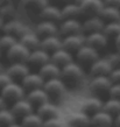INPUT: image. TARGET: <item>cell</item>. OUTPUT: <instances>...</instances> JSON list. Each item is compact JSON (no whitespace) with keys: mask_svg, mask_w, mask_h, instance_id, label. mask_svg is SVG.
I'll list each match as a JSON object with an SVG mask.
<instances>
[{"mask_svg":"<svg viewBox=\"0 0 120 127\" xmlns=\"http://www.w3.org/2000/svg\"><path fill=\"white\" fill-rule=\"evenodd\" d=\"M61 78L64 81L66 86H77L84 81L85 71L78 62L74 61L62 68Z\"/></svg>","mask_w":120,"mask_h":127,"instance_id":"obj_1","label":"cell"},{"mask_svg":"<svg viewBox=\"0 0 120 127\" xmlns=\"http://www.w3.org/2000/svg\"><path fill=\"white\" fill-rule=\"evenodd\" d=\"M43 89H44L46 92L48 93L50 100L60 101V100L64 97V95H65L68 86H66V84L64 83V81L60 77V78H53V79L46 81Z\"/></svg>","mask_w":120,"mask_h":127,"instance_id":"obj_2","label":"cell"},{"mask_svg":"<svg viewBox=\"0 0 120 127\" xmlns=\"http://www.w3.org/2000/svg\"><path fill=\"white\" fill-rule=\"evenodd\" d=\"M0 96L4 98L6 103L14 104L18 100L26 98V90L21 85V83L13 81L0 91Z\"/></svg>","mask_w":120,"mask_h":127,"instance_id":"obj_3","label":"cell"},{"mask_svg":"<svg viewBox=\"0 0 120 127\" xmlns=\"http://www.w3.org/2000/svg\"><path fill=\"white\" fill-rule=\"evenodd\" d=\"M113 83L109 76H96L91 78L89 83V89L93 95L98 97L99 95H104V93L109 95V91Z\"/></svg>","mask_w":120,"mask_h":127,"instance_id":"obj_4","label":"cell"},{"mask_svg":"<svg viewBox=\"0 0 120 127\" xmlns=\"http://www.w3.org/2000/svg\"><path fill=\"white\" fill-rule=\"evenodd\" d=\"M30 50L27 49L21 42L15 43L11 49L6 51V56L11 63H27Z\"/></svg>","mask_w":120,"mask_h":127,"instance_id":"obj_5","label":"cell"},{"mask_svg":"<svg viewBox=\"0 0 120 127\" xmlns=\"http://www.w3.org/2000/svg\"><path fill=\"white\" fill-rule=\"evenodd\" d=\"M30 31L29 28L18 19H13V20H9V21H6L4 25V28H2V33L4 34H8V35H12L14 36L16 39L19 40L21 36L28 33Z\"/></svg>","mask_w":120,"mask_h":127,"instance_id":"obj_6","label":"cell"},{"mask_svg":"<svg viewBox=\"0 0 120 127\" xmlns=\"http://www.w3.org/2000/svg\"><path fill=\"white\" fill-rule=\"evenodd\" d=\"M76 58H77V62L81 65L86 64V65L91 66L98 58L100 57H99V54H98V50L93 49V48H91L88 44H84L76 53Z\"/></svg>","mask_w":120,"mask_h":127,"instance_id":"obj_7","label":"cell"},{"mask_svg":"<svg viewBox=\"0 0 120 127\" xmlns=\"http://www.w3.org/2000/svg\"><path fill=\"white\" fill-rule=\"evenodd\" d=\"M60 34L63 36L83 34V22L78 19H65L58 25Z\"/></svg>","mask_w":120,"mask_h":127,"instance_id":"obj_8","label":"cell"},{"mask_svg":"<svg viewBox=\"0 0 120 127\" xmlns=\"http://www.w3.org/2000/svg\"><path fill=\"white\" fill-rule=\"evenodd\" d=\"M85 44V35L84 34H76V35H68L62 37V46L63 49L68 50L69 53H77L82 47Z\"/></svg>","mask_w":120,"mask_h":127,"instance_id":"obj_9","label":"cell"},{"mask_svg":"<svg viewBox=\"0 0 120 127\" xmlns=\"http://www.w3.org/2000/svg\"><path fill=\"white\" fill-rule=\"evenodd\" d=\"M79 6H81L82 15L86 16V18H91V16L100 15L105 4L104 0H85Z\"/></svg>","mask_w":120,"mask_h":127,"instance_id":"obj_10","label":"cell"},{"mask_svg":"<svg viewBox=\"0 0 120 127\" xmlns=\"http://www.w3.org/2000/svg\"><path fill=\"white\" fill-rule=\"evenodd\" d=\"M39 16L44 21H51V22L58 23V25L63 21L62 9H61V7H58L57 5L48 4L42 9Z\"/></svg>","mask_w":120,"mask_h":127,"instance_id":"obj_11","label":"cell"},{"mask_svg":"<svg viewBox=\"0 0 120 127\" xmlns=\"http://www.w3.org/2000/svg\"><path fill=\"white\" fill-rule=\"evenodd\" d=\"M112 70L113 66L107 58L106 57L98 58L97 61L90 66V75L92 77H96V76H110Z\"/></svg>","mask_w":120,"mask_h":127,"instance_id":"obj_12","label":"cell"},{"mask_svg":"<svg viewBox=\"0 0 120 127\" xmlns=\"http://www.w3.org/2000/svg\"><path fill=\"white\" fill-rule=\"evenodd\" d=\"M11 110L16 118L22 119L23 117L28 116L30 113H34V105L31 104L27 98H23V99L15 101L14 104H12Z\"/></svg>","mask_w":120,"mask_h":127,"instance_id":"obj_13","label":"cell"},{"mask_svg":"<svg viewBox=\"0 0 120 127\" xmlns=\"http://www.w3.org/2000/svg\"><path fill=\"white\" fill-rule=\"evenodd\" d=\"M44 78L40 75L39 72H29L21 81V85H22L26 91H31V90H36V89H41L44 86Z\"/></svg>","mask_w":120,"mask_h":127,"instance_id":"obj_14","label":"cell"},{"mask_svg":"<svg viewBox=\"0 0 120 127\" xmlns=\"http://www.w3.org/2000/svg\"><path fill=\"white\" fill-rule=\"evenodd\" d=\"M35 33L39 35L41 39H43V37L51 36V35H60V28H58L57 23L42 20L36 25Z\"/></svg>","mask_w":120,"mask_h":127,"instance_id":"obj_15","label":"cell"},{"mask_svg":"<svg viewBox=\"0 0 120 127\" xmlns=\"http://www.w3.org/2000/svg\"><path fill=\"white\" fill-rule=\"evenodd\" d=\"M6 71L14 82H21L30 72V69L27 63H11V65L8 66Z\"/></svg>","mask_w":120,"mask_h":127,"instance_id":"obj_16","label":"cell"},{"mask_svg":"<svg viewBox=\"0 0 120 127\" xmlns=\"http://www.w3.org/2000/svg\"><path fill=\"white\" fill-rule=\"evenodd\" d=\"M105 27V21L100 16H91L86 18V20L83 22V34H92V33H98L103 32Z\"/></svg>","mask_w":120,"mask_h":127,"instance_id":"obj_17","label":"cell"},{"mask_svg":"<svg viewBox=\"0 0 120 127\" xmlns=\"http://www.w3.org/2000/svg\"><path fill=\"white\" fill-rule=\"evenodd\" d=\"M103 108H104V101L99 97L93 96L83 100L81 110L83 112L88 113V114H90V116H93L94 113L101 111Z\"/></svg>","mask_w":120,"mask_h":127,"instance_id":"obj_18","label":"cell"},{"mask_svg":"<svg viewBox=\"0 0 120 127\" xmlns=\"http://www.w3.org/2000/svg\"><path fill=\"white\" fill-rule=\"evenodd\" d=\"M107 42H109V39L103 32L85 35V44H88L96 50L104 49L107 46Z\"/></svg>","mask_w":120,"mask_h":127,"instance_id":"obj_19","label":"cell"},{"mask_svg":"<svg viewBox=\"0 0 120 127\" xmlns=\"http://www.w3.org/2000/svg\"><path fill=\"white\" fill-rule=\"evenodd\" d=\"M36 113L42 117L43 120H47V119H50V118H57V117H60L61 111H60L57 105L55 104V103H53L51 100H49V101H47L44 104L37 106L36 107Z\"/></svg>","mask_w":120,"mask_h":127,"instance_id":"obj_20","label":"cell"},{"mask_svg":"<svg viewBox=\"0 0 120 127\" xmlns=\"http://www.w3.org/2000/svg\"><path fill=\"white\" fill-rule=\"evenodd\" d=\"M51 60V55L49 53H47L46 50L43 49H36L30 51V55H29V58H28V62L30 65L34 66H39V69L41 66H43L44 64L49 63Z\"/></svg>","mask_w":120,"mask_h":127,"instance_id":"obj_21","label":"cell"},{"mask_svg":"<svg viewBox=\"0 0 120 127\" xmlns=\"http://www.w3.org/2000/svg\"><path fill=\"white\" fill-rule=\"evenodd\" d=\"M68 124L76 127H91L92 121H91V116L85 113V112L77 111L72 112L68 118Z\"/></svg>","mask_w":120,"mask_h":127,"instance_id":"obj_22","label":"cell"},{"mask_svg":"<svg viewBox=\"0 0 120 127\" xmlns=\"http://www.w3.org/2000/svg\"><path fill=\"white\" fill-rule=\"evenodd\" d=\"M91 121H92V126L96 127H113L114 126V117L110 114L109 112L101 111L94 113L91 116Z\"/></svg>","mask_w":120,"mask_h":127,"instance_id":"obj_23","label":"cell"},{"mask_svg":"<svg viewBox=\"0 0 120 127\" xmlns=\"http://www.w3.org/2000/svg\"><path fill=\"white\" fill-rule=\"evenodd\" d=\"M62 37L60 35H51V36H47L43 37L41 41V49L46 50L49 54H54L55 51L62 49Z\"/></svg>","mask_w":120,"mask_h":127,"instance_id":"obj_24","label":"cell"},{"mask_svg":"<svg viewBox=\"0 0 120 127\" xmlns=\"http://www.w3.org/2000/svg\"><path fill=\"white\" fill-rule=\"evenodd\" d=\"M41 41H42V39L35 32H31V31L26 33L23 36H21L19 39V42H21L23 46L26 47L27 49H29L30 51L40 49L41 48Z\"/></svg>","mask_w":120,"mask_h":127,"instance_id":"obj_25","label":"cell"},{"mask_svg":"<svg viewBox=\"0 0 120 127\" xmlns=\"http://www.w3.org/2000/svg\"><path fill=\"white\" fill-rule=\"evenodd\" d=\"M26 98H27L34 106H36V107L50 100V98H49V96H48V93L46 92V90H44L43 88L28 91L27 95H26Z\"/></svg>","mask_w":120,"mask_h":127,"instance_id":"obj_26","label":"cell"},{"mask_svg":"<svg viewBox=\"0 0 120 127\" xmlns=\"http://www.w3.org/2000/svg\"><path fill=\"white\" fill-rule=\"evenodd\" d=\"M39 73L44 78V81L48 79H53V78H60L61 73H62V68L56 65L53 62H49L44 64L43 66H41L39 69Z\"/></svg>","mask_w":120,"mask_h":127,"instance_id":"obj_27","label":"cell"},{"mask_svg":"<svg viewBox=\"0 0 120 127\" xmlns=\"http://www.w3.org/2000/svg\"><path fill=\"white\" fill-rule=\"evenodd\" d=\"M50 61L53 62V63H55L56 65L63 68V66H65L66 64L74 62V58H72V54H71V53H69L68 50L62 48V49L55 51L54 54H51Z\"/></svg>","mask_w":120,"mask_h":127,"instance_id":"obj_28","label":"cell"},{"mask_svg":"<svg viewBox=\"0 0 120 127\" xmlns=\"http://www.w3.org/2000/svg\"><path fill=\"white\" fill-rule=\"evenodd\" d=\"M62 16L63 20L65 19H78V16L82 15L81 6L76 2H68V4L63 5L62 7Z\"/></svg>","mask_w":120,"mask_h":127,"instance_id":"obj_29","label":"cell"},{"mask_svg":"<svg viewBox=\"0 0 120 127\" xmlns=\"http://www.w3.org/2000/svg\"><path fill=\"white\" fill-rule=\"evenodd\" d=\"M105 23L109 22H120V8L111 7V6H104L100 15Z\"/></svg>","mask_w":120,"mask_h":127,"instance_id":"obj_30","label":"cell"},{"mask_svg":"<svg viewBox=\"0 0 120 127\" xmlns=\"http://www.w3.org/2000/svg\"><path fill=\"white\" fill-rule=\"evenodd\" d=\"M48 4L49 0H25L22 6L29 13H36L37 15H40V13Z\"/></svg>","mask_w":120,"mask_h":127,"instance_id":"obj_31","label":"cell"},{"mask_svg":"<svg viewBox=\"0 0 120 127\" xmlns=\"http://www.w3.org/2000/svg\"><path fill=\"white\" fill-rule=\"evenodd\" d=\"M43 123L44 120L42 119V117L36 112L30 113L21 119V125L23 127H43Z\"/></svg>","mask_w":120,"mask_h":127,"instance_id":"obj_32","label":"cell"},{"mask_svg":"<svg viewBox=\"0 0 120 127\" xmlns=\"http://www.w3.org/2000/svg\"><path fill=\"white\" fill-rule=\"evenodd\" d=\"M104 111L109 112L110 114H112L113 117L120 114V99H116V98H107L104 101Z\"/></svg>","mask_w":120,"mask_h":127,"instance_id":"obj_33","label":"cell"},{"mask_svg":"<svg viewBox=\"0 0 120 127\" xmlns=\"http://www.w3.org/2000/svg\"><path fill=\"white\" fill-rule=\"evenodd\" d=\"M16 117L12 112L11 108L5 107L0 111V127H8L15 123Z\"/></svg>","mask_w":120,"mask_h":127,"instance_id":"obj_34","label":"cell"},{"mask_svg":"<svg viewBox=\"0 0 120 127\" xmlns=\"http://www.w3.org/2000/svg\"><path fill=\"white\" fill-rule=\"evenodd\" d=\"M16 15V7L11 4H2L0 7V16L5 20V21H9V20L15 19Z\"/></svg>","mask_w":120,"mask_h":127,"instance_id":"obj_35","label":"cell"},{"mask_svg":"<svg viewBox=\"0 0 120 127\" xmlns=\"http://www.w3.org/2000/svg\"><path fill=\"white\" fill-rule=\"evenodd\" d=\"M107 39H114L116 40L120 35V22H109L105 23L104 31H103Z\"/></svg>","mask_w":120,"mask_h":127,"instance_id":"obj_36","label":"cell"},{"mask_svg":"<svg viewBox=\"0 0 120 127\" xmlns=\"http://www.w3.org/2000/svg\"><path fill=\"white\" fill-rule=\"evenodd\" d=\"M18 42H19V40L16 37L2 33V35H0V50L1 51H8L12 47Z\"/></svg>","mask_w":120,"mask_h":127,"instance_id":"obj_37","label":"cell"},{"mask_svg":"<svg viewBox=\"0 0 120 127\" xmlns=\"http://www.w3.org/2000/svg\"><path fill=\"white\" fill-rule=\"evenodd\" d=\"M65 126H66L65 121H64L61 117L47 119V120H44V123H43V127H65Z\"/></svg>","mask_w":120,"mask_h":127,"instance_id":"obj_38","label":"cell"},{"mask_svg":"<svg viewBox=\"0 0 120 127\" xmlns=\"http://www.w3.org/2000/svg\"><path fill=\"white\" fill-rule=\"evenodd\" d=\"M106 58L110 61V63L112 64L113 69L114 68H120V53L119 51H113V53H110Z\"/></svg>","mask_w":120,"mask_h":127,"instance_id":"obj_39","label":"cell"},{"mask_svg":"<svg viewBox=\"0 0 120 127\" xmlns=\"http://www.w3.org/2000/svg\"><path fill=\"white\" fill-rule=\"evenodd\" d=\"M11 82H13V79H12V77L7 73L6 70L2 71V72H0V91H1L6 85L9 84Z\"/></svg>","mask_w":120,"mask_h":127,"instance_id":"obj_40","label":"cell"},{"mask_svg":"<svg viewBox=\"0 0 120 127\" xmlns=\"http://www.w3.org/2000/svg\"><path fill=\"white\" fill-rule=\"evenodd\" d=\"M109 97L110 98H116V99H120V84L116 83L111 86L109 91Z\"/></svg>","mask_w":120,"mask_h":127,"instance_id":"obj_41","label":"cell"},{"mask_svg":"<svg viewBox=\"0 0 120 127\" xmlns=\"http://www.w3.org/2000/svg\"><path fill=\"white\" fill-rule=\"evenodd\" d=\"M109 77L112 81L113 84H116V83H119L120 84V68H114L112 70V72L110 73Z\"/></svg>","mask_w":120,"mask_h":127,"instance_id":"obj_42","label":"cell"},{"mask_svg":"<svg viewBox=\"0 0 120 127\" xmlns=\"http://www.w3.org/2000/svg\"><path fill=\"white\" fill-rule=\"evenodd\" d=\"M104 4H105V6L120 8V0H104Z\"/></svg>","mask_w":120,"mask_h":127,"instance_id":"obj_43","label":"cell"},{"mask_svg":"<svg viewBox=\"0 0 120 127\" xmlns=\"http://www.w3.org/2000/svg\"><path fill=\"white\" fill-rule=\"evenodd\" d=\"M2 2H5V4H11V5H13V6L18 7V6H22L23 2H25V0H2Z\"/></svg>","mask_w":120,"mask_h":127,"instance_id":"obj_44","label":"cell"},{"mask_svg":"<svg viewBox=\"0 0 120 127\" xmlns=\"http://www.w3.org/2000/svg\"><path fill=\"white\" fill-rule=\"evenodd\" d=\"M114 46H116L117 51H119V53H120V35L117 37L116 40H114Z\"/></svg>","mask_w":120,"mask_h":127,"instance_id":"obj_45","label":"cell"},{"mask_svg":"<svg viewBox=\"0 0 120 127\" xmlns=\"http://www.w3.org/2000/svg\"><path fill=\"white\" fill-rule=\"evenodd\" d=\"M114 127H120V114L114 117Z\"/></svg>","mask_w":120,"mask_h":127,"instance_id":"obj_46","label":"cell"},{"mask_svg":"<svg viewBox=\"0 0 120 127\" xmlns=\"http://www.w3.org/2000/svg\"><path fill=\"white\" fill-rule=\"evenodd\" d=\"M6 104H7V103L5 101V99H4V98H2L1 96H0V111H1L2 108L6 107Z\"/></svg>","mask_w":120,"mask_h":127,"instance_id":"obj_47","label":"cell"},{"mask_svg":"<svg viewBox=\"0 0 120 127\" xmlns=\"http://www.w3.org/2000/svg\"><path fill=\"white\" fill-rule=\"evenodd\" d=\"M51 1H54L56 4H63V5L68 4V2H71V0H51Z\"/></svg>","mask_w":120,"mask_h":127,"instance_id":"obj_48","label":"cell"},{"mask_svg":"<svg viewBox=\"0 0 120 127\" xmlns=\"http://www.w3.org/2000/svg\"><path fill=\"white\" fill-rule=\"evenodd\" d=\"M5 22H6V21H5V20L2 19L1 16H0V31H2V28H4V25H5Z\"/></svg>","mask_w":120,"mask_h":127,"instance_id":"obj_49","label":"cell"},{"mask_svg":"<svg viewBox=\"0 0 120 127\" xmlns=\"http://www.w3.org/2000/svg\"><path fill=\"white\" fill-rule=\"evenodd\" d=\"M8 127H23L22 125H21V123L18 124V123H14V124H12L11 126H8Z\"/></svg>","mask_w":120,"mask_h":127,"instance_id":"obj_50","label":"cell"},{"mask_svg":"<svg viewBox=\"0 0 120 127\" xmlns=\"http://www.w3.org/2000/svg\"><path fill=\"white\" fill-rule=\"evenodd\" d=\"M75 2H76V4H78V5H81L82 2H83V1H85V0H74Z\"/></svg>","mask_w":120,"mask_h":127,"instance_id":"obj_51","label":"cell"},{"mask_svg":"<svg viewBox=\"0 0 120 127\" xmlns=\"http://www.w3.org/2000/svg\"><path fill=\"white\" fill-rule=\"evenodd\" d=\"M2 71H5V70H4V65L0 63V72H2Z\"/></svg>","mask_w":120,"mask_h":127,"instance_id":"obj_52","label":"cell"},{"mask_svg":"<svg viewBox=\"0 0 120 127\" xmlns=\"http://www.w3.org/2000/svg\"><path fill=\"white\" fill-rule=\"evenodd\" d=\"M65 127H76V126H72V125H69V124H66Z\"/></svg>","mask_w":120,"mask_h":127,"instance_id":"obj_53","label":"cell"},{"mask_svg":"<svg viewBox=\"0 0 120 127\" xmlns=\"http://www.w3.org/2000/svg\"><path fill=\"white\" fill-rule=\"evenodd\" d=\"M4 4V2H2V0H0V7H1V5Z\"/></svg>","mask_w":120,"mask_h":127,"instance_id":"obj_54","label":"cell"},{"mask_svg":"<svg viewBox=\"0 0 120 127\" xmlns=\"http://www.w3.org/2000/svg\"><path fill=\"white\" fill-rule=\"evenodd\" d=\"M0 57H1V50H0Z\"/></svg>","mask_w":120,"mask_h":127,"instance_id":"obj_55","label":"cell"},{"mask_svg":"<svg viewBox=\"0 0 120 127\" xmlns=\"http://www.w3.org/2000/svg\"><path fill=\"white\" fill-rule=\"evenodd\" d=\"M92 127H96V126H92Z\"/></svg>","mask_w":120,"mask_h":127,"instance_id":"obj_56","label":"cell"}]
</instances>
